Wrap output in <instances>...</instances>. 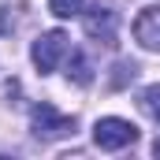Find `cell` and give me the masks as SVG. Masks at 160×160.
<instances>
[{"label": "cell", "instance_id": "1", "mask_svg": "<svg viewBox=\"0 0 160 160\" xmlns=\"http://www.w3.org/2000/svg\"><path fill=\"white\" fill-rule=\"evenodd\" d=\"M30 127H34V134L45 138V142H56V138H67L71 130H75V119L71 116H63V112H56L48 101H41L30 108Z\"/></svg>", "mask_w": 160, "mask_h": 160}, {"label": "cell", "instance_id": "2", "mask_svg": "<svg viewBox=\"0 0 160 160\" xmlns=\"http://www.w3.org/2000/svg\"><path fill=\"white\" fill-rule=\"evenodd\" d=\"M93 142H97L101 149L116 153V149H127V145L138 142V127H134L130 119H119V116L97 119V127H93Z\"/></svg>", "mask_w": 160, "mask_h": 160}, {"label": "cell", "instance_id": "3", "mask_svg": "<svg viewBox=\"0 0 160 160\" xmlns=\"http://www.w3.org/2000/svg\"><path fill=\"white\" fill-rule=\"evenodd\" d=\"M63 52H67V34H63V30H48V34H41V38L34 41V48H30L34 67H38L41 75L56 71V63H60Z\"/></svg>", "mask_w": 160, "mask_h": 160}, {"label": "cell", "instance_id": "4", "mask_svg": "<svg viewBox=\"0 0 160 160\" xmlns=\"http://www.w3.org/2000/svg\"><path fill=\"white\" fill-rule=\"evenodd\" d=\"M82 26H86V34L97 41H104V45H116V26H119V15L112 11V4H93L89 11H82Z\"/></svg>", "mask_w": 160, "mask_h": 160}, {"label": "cell", "instance_id": "5", "mask_svg": "<svg viewBox=\"0 0 160 160\" xmlns=\"http://www.w3.org/2000/svg\"><path fill=\"white\" fill-rule=\"evenodd\" d=\"M134 41L149 52H160V4L145 8L138 19H134Z\"/></svg>", "mask_w": 160, "mask_h": 160}, {"label": "cell", "instance_id": "6", "mask_svg": "<svg viewBox=\"0 0 160 160\" xmlns=\"http://www.w3.org/2000/svg\"><path fill=\"white\" fill-rule=\"evenodd\" d=\"M67 78L75 82V86H89V82H93L89 60H86L82 52H71V60H67Z\"/></svg>", "mask_w": 160, "mask_h": 160}, {"label": "cell", "instance_id": "7", "mask_svg": "<svg viewBox=\"0 0 160 160\" xmlns=\"http://www.w3.org/2000/svg\"><path fill=\"white\" fill-rule=\"evenodd\" d=\"M82 4L86 0H48V11L56 15V19H71V15H78Z\"/></svg>", "mask_w": 160, "mask_h": 160}, {"label": "cell", "instance_id": "8", "mask_svg": "<svg viewBox=\"0 0 160 160\" xmlns=\"http://www.w3.org/2000/svg\"><path fill=\"white\" fill-rule=\"evenodd\" d=\"M142 108H145V112L160 123V86H149V89L142 93Z\"/></svg>", "mask_w": 160, "mask_h": 160}]
</instances>
